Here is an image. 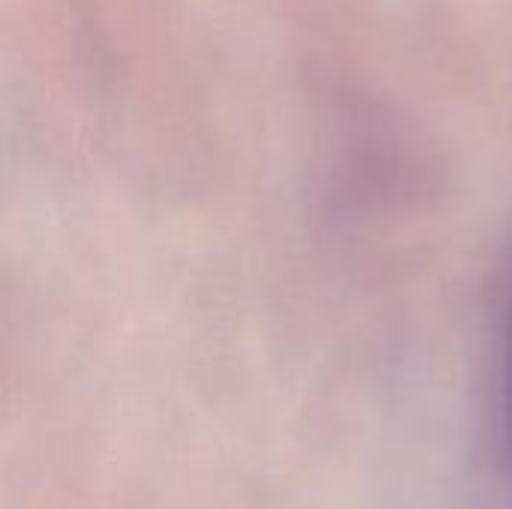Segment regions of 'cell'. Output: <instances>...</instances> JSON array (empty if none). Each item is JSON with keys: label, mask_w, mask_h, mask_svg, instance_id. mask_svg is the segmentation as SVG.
Segmentation results:
<instances>
[{"label": "cell", "mask_w": 512, "mask_h": 509, "mask_svg": "<svg viewBox=\"0 0 512 509\" xmlns=\"http://www.w3.org/2000/svg\"><path fill=\"white\" fill-rule=\"evenodd\" d=\"M501 456L512 474V306L504 345V375H501Z\"/></svg>", "instance_id": "obj_1"}]
</instances>
